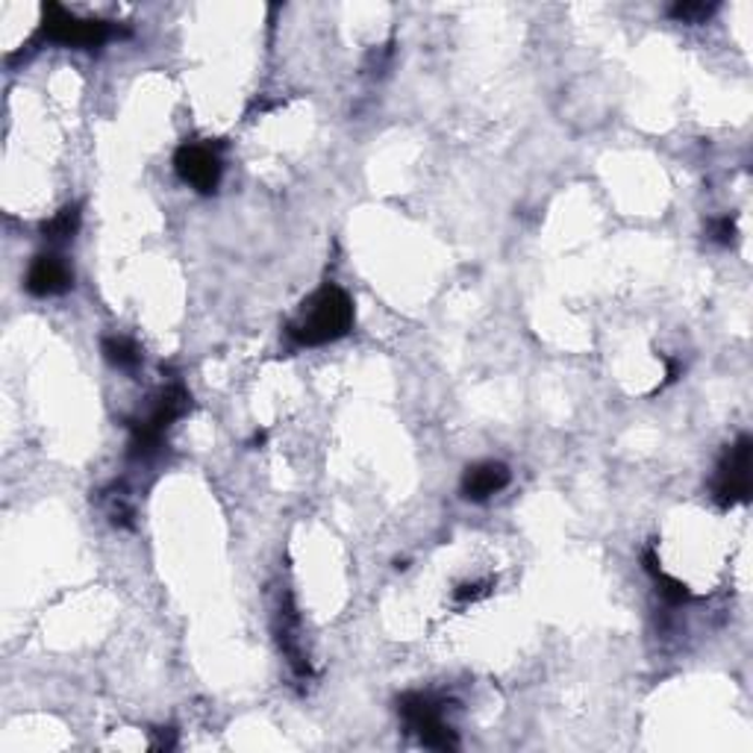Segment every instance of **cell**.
I'll return each mask as SVG.
<instances>
[{"instance_id":"7c38bea8","label":"cell","mask_w":753,"mask_h":753,"mask_svg":"<svg viewBox=\"0 0 753 753\" xmlns=\"http://www.w3.org/2000/svg\"><path fill=\"white\" fill-rule=\"evenodd\" d=\"M79 230V203H69L62 207L53 219H48L41 224V236L48 242H69L74 238V233Z\"/></svg>"},{"instance_id":"6da1fadb","label":"cell","mask_w":753,"mask_h":753,"mask_svg":"<svg viewBox=\"0 0 753 753\" xmlns=\"http://www.w3.org/2000/svg\"><path fill=\"white\" fill-rule=\"evenodd\" d=\"M350 328H354V300L345 288L328 283L300 304L298 318L288 321L286 333L295 345L318 347L338 342L350 333Z\"/></svg>"},{"instance_id":"277c9868","label":"cell","mask_w":753,"mask_h":753,"mask_svg":"<svg viewBox=\"0 0 753 753\" xmlns=\"http://www.w3.org/2000/svg\"><path fill=\"white\" fill-rule=\"evenodd\" d=\"M751 454L753 442L751 436H739L733 445L727 447L721 456V462L715 468L713 480V497L721 509H733L739 504L751 501L753 474H751Z\"/></svg>"},{"instance_id":"3957f363","label":"cell","mask_w":753,"mask_h":753,"mask_svg":"<svg viewBox=\"0 0 753 753\" xmlns=\"http://www.w3.org/2000/svg\"><path fill=\"white\" fill-rule=\"evenodd\" d=\"M115 27L103 18H79L60 3L41 7V39L62 48H100L115 36Z\"/></svg>"},{"instance_id":"8992f818","label":"cell","mask_w":753,"mask_h":753,"mask_svg":"<svg viewBox=\"0 0 753 753\" xmlns=\"http://www.w3.org/2000/svg\"><path fill=\"white\" fill-rule=\"evenodd\" d=\"M24 288L33 298H57V295H65L74 288V271L57 254H39L27 268Z\"/></svg>"},{"instance_id":"e0dca14e","label":"cell","mask_w":753,"mask_h":753,"mask_svg":"<svg viewBox=\"0 0 753 753\" xmlns=\"http://www.w3.org/2000/svg\"><path fill=\"white\" fill-rule=\"evenodd\" d=\"M150 748H174V730H169V733H159V739Z\"/></svg>"},{"instance_id":"30bf717a","label":"cell","mask_w":753,"mask_h":753,"mask_svg":"<svg viewBox=\"0 0 753 753\" xmlns=\"http://www.w3.org/2000/svg\"><path fill=\"white\" fill-rule=\"evenodd\" d=\"M642 563H644V571L654 577L656 592H659V597H663L665 604L680 606V604H689V601H692V592H689V585L680 583L677 577L665 575L663 568H659V559H656L654 551H644Z\"/></svg>"},{"instance_id":"9a60e30c","label":"cell","mask_w":753,"mask_h":753,"mask_svg":"<svg viewBox=\"0 0 753 753\" xmlns=\"http://www.w3.org/2000/svg\"><path fill=\"white\" fill-rule=\"evenodd\" d=\"M709 238L713 242H718V245H724V248H730L736 242V221L730 219V215H724V219H713L709 221Z\"/></svg>"},{"instance_id":"ba28073f","label":"cell","mask_w":753,"mask_h":753,"mask_svg":"<svg viewBox=\"0 0 753 753\" xmlns=\"http://www.w3.org/2000/svg\"><path fill=\"white\" fill-rule=\"evenodd\" d=\"M188 409H192V395H188L186 388L180 386V383H171V386H165L157 395L148 418H139L136 424L150 430L153 436L165 439V430H169L174 421H180V418L186 416Z\"/></svg>"},{"instance_id":"4fadbf2b","label":"cell","mask_w":753,"mask_h":753,"mask_svg":"<svg viewBox=\"0 0 753 753\" xmlns=\"http://www.w3.org/2000/svg\"><path fill=\"white\" fill-rule=\"evenodd\" d=\"M103 513L115 527H129L133 524V504H129V495L124 489L112 486L110 492H103Z\"/></svg>"},{"instance_id":"5b68a950","label":"cell","mask_w":753,"mask_h":753,"mask_svg":"<svg viewBox=\"0 0 753 753\" xmlns=\"http://www.w3.org/2000/svg\"><path fill=\"white\" fill-rule=\"evenodd\" d=\"M174 169H177L180 180L186 186L195 188V192H200V195L219 192L221 174H224L219 150H212L209 145H200V141L180 145V150L174 153Z\"/></svg>"},{"instance_id":"52a82bcc","label":"cell","mask_w":753,"mask_h":753,"mask_svg":"<svg viewBox=\"0 0 753 753\" xmlns=\"http://www.w3.org/2000/svg\"><path fill=\"white\" fill-rule=\"evenodd\" d=\"M509 480H513V474H509V468L504 462L486 459V462H474V466L466 468L459 492H462L466 501L483 504L489 497H495L497 492H504L509 486Z\"/></svg>"},{"instance_id":"7a4b0ae2","label":"cell","mask_w":753,"mask_h":753,"mask_svg":"<svg viewBox=\"0 0 753 753\" xmlns=\"http://www.w3.org/2000/svg\"><path fill=\"white\" fill-rule=\"evenodd\" d=\"M397 713L407 724L409 733L418 736V742L433 748V751H456L459 739L456 730L447 721V704L439 701L436 694L407 692L397 698Z\"/></svg>"},{"instance_id":"5bb4252c","label":"cell","mask_w":753,"mask_h":753,"mask_svg":"<svg viewBox=\"0 0 753 753\" xmlns=\"http://www.w3.org/2000/svg\"><path fill=\"white\" fill-rule=\"evenodd\" d=\"M718 12V3H701V0H680L675 3L668 15L680 24H706Z\"/></svg>"},{"instance_id":"9c48e42d","label":"cell","mask_w":753,"mask_h":753,"mask_svg":"<svg viewBox=\"0 0 753 753\" xmlns=\"http://www.w3.org/2000/svg\"><path fill=\"white\" fill-rule=\"evenodd\" d=\"M300 621L298 613H295V601L292 597H283L277 609V639L280 651L288 656V665L295 668L298 677H309V663L304 659V651H300Z\"/></svg>"},{"instance_id":"8fae6325","label":"cell","mask_w":753,"mask_h":753,"mask_svg":"<svg viewBox=\"0 0 753 753\" xmlns=\"http://www.w3.org/2000/svg\"><path fill=\"white\" fill-rule=\"evenodd\" d=\"M100 350H103L107 362L121 368V371H133L141 362V347L129 336H103Z\"/></svg>"},{"instance_id":"2e32d148","label":"cell","mask_w":753,"mask_h":753,"mask_svg":"<svg viewBox=\"0 0 753 753\" xmlns=\"http://www.w3.org/2000/svg\"><path fill=\"white\" fill-rule=\"evenodd\" d=\"M486 585H492V583H462L459 589H456L454 597L459 601V604H468V601L474 604V601H480V597L489 595Z\"/></svg>"}]
</instances>
